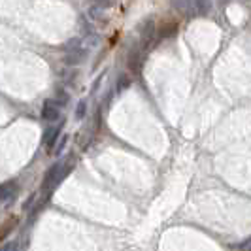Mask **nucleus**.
<instances>
[{"instance_id": "obj_2", "label": "nucleus", "mask_w": 251, "mask_h": 251, "mask_svg": "<svg viewBox=\"0 0 251 251\" xmlns=\"http://www.w3.org/2000/svg\"><path fill=\"white\" fill-rule=\"evenodd\" d=\"M61 117V106L55 100H46L42 108V119L44 121H57Z\"/></svg>"}, {"instance_id": "obj_14", "label": "nucleus", "mask_w": 251, "mask_h": 251, "mask_svg": "<svg viewBox=\"0 0 251 251\" xmlns=\"http://www.w3.org/2000/svg\"><path fill=\"white\" fill-rule=\"evenodd\" d=\"M66 50H70V51H75V50H79V40L77 38H74V40H70V42H66V46H64Z\"/></svg>"}, {"instance_id": "obj_10", "label": "nucleus", "mask_w": 251, "mask_h": 251, "mask_svg": "<svg viewBox=\"0 0 251 251\" xmlns=\"http://www.w3.org/2000/svg\"><path fill=\"white\" fill-rule=\"evenodd\" d=\"M13 191H15V185H13V183H4V185H0V201H8L13 195Z\"/></svg>"}, {"instance_id": "obj_3", "label": "nucleus", "mask_w": 251, "mask_h": 251, "mask_svg": "<svg viewBox=\"0 0 251 251\" xmlns=\"http://www.w3.org/2000/svg\"><path fill=\"white\" fill-rule=\"evenodd\" d=\"M85 55H87V51L85 50H75V51H70V53H66V57H64V64H68V66H75V64H79L83 59H85Z\"/></svg>"}, {"instance_id": "obj_6", "label": "nucleus", "mask_w": 251, "mask_h": 251, "mask_svg": "<svg viewBox=\"0 0 251 251\" xmlns=\"http://www.w3.org/2000/svg\"><path fill=\"white\" fill-rule=\"evenodd\" d=\"M140 66H142V53L138 50H134L128 55V68L132 72H140Z\"/></svg>"}, {"instance_id": "obj_4", "label": "nucleus", "mask_w": 251, "mask_h": 251, "mask_svg": "<svg viewBox=\"0 0 251 251\" xmlns=\"http://www.w3.org/2000/svg\"><path fill=\"white\" fill-rule=\"evenodd\" d=\"M155 32H157V28H155V23H153L151 19L146 21V23L142 25V28H140V34L144 38V42H151L153 36H155Z\"/></svg>"}, {"instance_id": "obj_12", "label": "nucleus", "mask_w": 251, "mask_h": 251, "mask_svg": "<svg viewBox=\"0 0 251 251\" xmlns=\"http://www.w3.org/2000/svg\"><path fill=\"white\" fill-rule=\"evenodd\" d=\"M85 112H87V102L85 100H79L77 102V108H75V119H83L85 117Z\"/></svg>"}, {"instance_id": "obj_7", "label": "nucleus", "mask_w": 251, "mask_h": 251, "mask_svg": "<svg viewBox=\"0 0 251 251\" xmlns=\"http://www.w3.org/2000/svg\"><path fill=\"white\" fill-rule=\"evenodd\" d=\"M59 130H61V126H51L46 130V134H44V144L48 146V148H53L55 146V142H57V136H59Z\"/></svg>"}, {"instance_id": "obj_1", "label": "nucleus", "mask_w": 251, "mask_h": 251, "mask_svg": "<svg viewBox=\"0 0 251 251\" xmlns=\"http://www.w3.org/2000/svg\"><path fill=\"white\" fill-rule=\"evenodd\" d=\"M68 172V168H66V163H55L51 166L50 170L46 172V176H44V181H42V189H51L55 187L61 179L64 177V174Z\"/></svg>"}, {"instance_id": "obj_8", "label": "nucleus", "mask_w": 251, "mask_h": 251, "mask_svg": "<svg viewBox=\"0 0 251 251\" xmlns=\"http://www.w3.org/2000/svg\"><path fill=\"white\" fill-rule=\"evenodd\" d=\"M15 223H17V217H10V219H6V221L0 225V240H4L10 232H12Z\"/></svg>"}, {"instance_id": "obj_15", "label": "nucleus", "mask_w": 251, "mask_h": 251, "mask_svg": "<svg viewBox=\"0 0 251 251\" xmlns=\"http://www.w3.org/2000/svg\"><path fill=\"white\" fill-rule=\"evenodd\" d=\"M0 251H15V242H8V244H4Z\"/></svg>"}, {"instance_id": "obj_11", "label": "nucleus", "mask_w": 251, "mask_h": 251, "mask_svg": "<svg viewBox=\"0 0 251 251\" xmlns=\"http://www.w3.org/2000/svg\"><path fill=\"white\" fill-rule=\"evenodd\" d=\"M130 87V75H126V74H123V75H119V79H117V91L121 93V91H125V89H128Z\"/></svg>"}, {"instance_id": "obj_5", "label": "nucleus", "mask_w": 251, "mask_h": 251, "mask_svg": "<svg viewBox=\"0 0 251 251\" xmlns=\"http://www.w3.org/2000/svg\"><path fill=\"white\" fill-rule=\"evenodd\" d=\"M177 30V21H168V23H163L159 26V34L161 38H170L172 34H176Z\"/></svg>"}, {"instance_id": "obj_13", "label": "nucleus", "mask_w": 251, "mask_h": 251, "mask_svg": "<svg viewBox=\"0 0 251 251\" xmlns=\"http://www.w3.org/2000/svg\"><path fill=\"white\" fill-rule=\"evenodd\" d=\"M57 104H59V106H64V104H66V102H68V95H66V93H64L63 89H59V91H57Z\"/></svg>"}, {"instance_id": "obj_9", "label": "nucleus", "mask_w": 251, "mask_h": 251, "mask_svg": "<svg viewBox=\"0 0 251 251\" xmlns=\"http://www.w3.org/2000/svg\"><path fill=\"white\" fill-rule=\"evenodd\" d=\"M195 8V15H206L212 10V2H193Z\"/></svg>"}, {"instance_id": "obj_16", "label": "nucleus", "mask_w": 251, "mask_h": 251, "mask_svg": "<svg viewBox=\"0 0 251 251\" xmlns=\"http://www.w3.org/2000/svg\"><path fill=\"white\" fill-rule=\"evenodd\" d=\"M64 144H66V138H63V140H61V142H59V148H57V153H61V151H63Z\"/></svg>"}]
</instances>
